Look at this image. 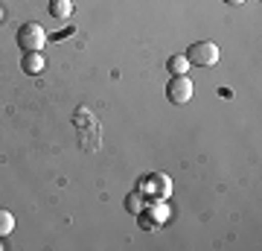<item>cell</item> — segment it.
Returning <instances> with one entry per match:
<instances>
[{"instance_id":"8","label":"cell","mask_w":262,"mask_h":251,"mask_svg":"<svg viewBox=\"0 0 262 251\" xmlns=\"http://www.w3.org/2000/svg\"><path fill=\"white\" fill-rule=\"evenodd\" d=\"M166 70L172 76H184L189 70V62H187V56H169V62H166Z\"/></svg>"},{"instance_id":"2","label":"cell","mask_w":262,"mask_h":251,"mask_svg":"<svg viewBox=\"0 0 262 251\" xmlns=\"http://www.w3.org/2000/svg\"><path fill=\"white\" fill-rule=\"evenodd\" d=\"M44 44H47V32H44L41 24H35V21L20 24V29H18V47L24 50V53H29V50H41Z\"/></svg>"},{"instance_id":"11","label":"cell","mask_w":262,"mask_h":251,"mask_svg":"<svg viewBox=\"0 0 262 251\" xmlns=\"http://www.w3.org/2000/svg\"><path fill=\"white\" fill-rule=\"evenodd\" d=\"M84 123H91V111L88 108H79L76 111V126H84Z\"/></svg>"},{"instance_id":"1","label":"cell","mask_w":262,"mask_h":251,"mask_svg":"<svg viewBox=\"0 0 262 251\" xmlns=\"http://www.w3.org/2000/svg\"><path fill=\"white\" fill-rule=\"evenodd\" d=\"M187 62L195 67H213L215 62H219V47L213 44V41H195V44L187 47Z\"/></svg>"},{"instance_id":"6","label":"cell","mask_w":262,"mask_h":251,"mask_svg":"<svg viewBox=\"0 0 262 251\" xmlns=\"http://www.w3.org/2000/svg\"><path fill=\"white\" fill-rule=\"evenodd\" d=\"M143 214L149 216L155 225H160V222H169V216H172V210H169V205H166V199H155L149 205V210L143 207Z\"/></svg>"},{"instance_id":"5","label":"cell","mask_w":262,"mask_h":251,"mask_svg":"<svg viewBox=\"0 0 262 251\" xmlns=\"http://www.w3.org/2000/svg\"><path fill=\"white\" fill-rule=\"evenodd\" d=\"M44 67H47V62L41 56V50H29V53H24V59H20V70L27 76H38Z\"/></svg>"},{"instance_id":"10","label":"cell","mask_w":262,"mask_h":251,"mask_svg":"<svg viewBox=\"0 0 262 251\" xmlns=\"http://www.w3.org/2000/svg\"><path fill=\"white\" fill-rule=\"evenodd\" d=\"M12 231H15V216H12V210L0 207V240H3V237H9Z\"/></svg>"},{"instance_id":"7","label":"cell","mask_w":262,"mask_h":251,"mask_svg":"<svg viewBox=\"0 0 262 251\" xmlns=\"http://www.w3.org/2000/svg\"><path fill=\"white\" fill-rule=\"evenodd\" d=\"M50 15L56 21H67L73 15V3L70 0H50Z\"/></svg>"},{"instance_id":"9","label":"cell","mask_w":262,"mask_h":251,"mask_svg":"<svg viewBox=\"0 0 262 251\" xmlns=\"http://www.w3.org/2000/svg\"><path fill=\"white\" fill-rule=\"evenodd\" d=\"M122 205H125V210H128V214H134V216H137V214H143V207H146V205H143V196H140V190H134V193H128V196H125V202H122Z\"/></svg>"},{"instance_id":"4","label":"cell","mask_w":262,"mask_h":251,"mask_svg":"<svg viewBox=\"0 0 262 251\" xmlns=\"http://www.w3.org/2000/svg\"><path fill=\"white\" fill-rule=\"evenodd\" d=\"M137 190H140V196H155V199H166L169 193H172V181H169V176H146L137 181Z\"/></svg>"},{"instance_id":"3","label":"cell","mask_w":262,"mask_h":251,"mask_svg":"<svg viewBox=\"0 0 262 251\" xmlns=\"http://www.w3.org/2000/svg\"><path fill=\"white\" fill-rule=\"evenodd\" d=\"M166 100L175 105H187L192 100V82H189V76H172L166 85Z\"/></svg>"},{"instance_id":"12","label":"cell","mask_w":262,"mask_h":251,"mask_svg":"<svg viewBox=\"0 0 262 251\" xmlns=\"http://www.w3.org/2000/svg\"><path fill=\"white\" fill-rule=\"evenodd\" d=\"M225 3H230V6H236V3H245V0H225Z\"/></svg>"}]
</instances>
